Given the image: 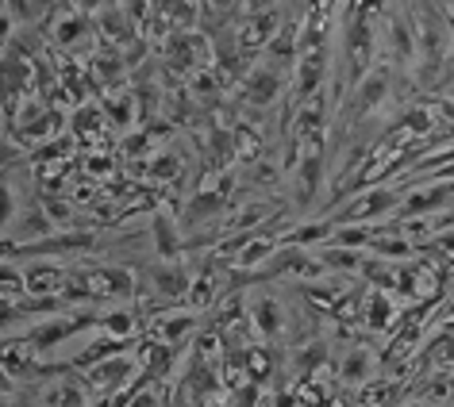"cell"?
I'll list each match as a JSON object with an SVG mask.
<instances>
[{"label":"cell","mask_w":454,"mask_h":407,"mask_svg":"<svg viewBox=\"0 0 454 407\" xmlns=\"http://www.w3.org/2000/svg\"><path fill=\"white\" fill-rule=\"evenodd\" d=\"M82 296H128L131 292V277L123 269H89L77 277Z\"/></svg>","instance_id":"1"},{"label":"cell","mask_w":454,"mask_h":407,"mask_svg":"<svg viewBox=\"0 0 454 407\" xmlns=\"http://www.w3.org/2000/svg\"><path fill=\"white\" fill-rule=\"evenodd\" d=\"M131 372H135V361L116 354V357H108V361H100V365L89 369V384H93L97 392H120Z\"/></svg>","instance_id":"2"},{"label":"cell","mask_w":454,"mask_h":407,"mask_svg":"<svg viewBox=\"0 0 454 407\" xmlns=\"http://www.w3.org/2000/svg\"><path fill=\"white\" fill-rule=\"evenodd\" d=\"M24 280H27V292H35V296H47V292H59L62 288V280H66V273H62V265H51V262H31L27 269H24Z\"/></svg>","instance_id":"3"},{"label":"cell","mask_w":454,"mask_h":407,"mask_svg":"<svg viewBox=\"0 0 454 407\" xmlns=\"http://www.w3.org/2000/svg\"><path fill=\"white\" fill-rule=\"evenodd\" d=\"M251 315H254V326H258V331H262L266 338H278V334H281V308H278L274 296H258L254 308H251Z\"/></svg>","instance_id":"4"},{"label":"cell","mask_w":454,"mask_h":407,"mask_svg":"<svg viewBox=\"0 0 454 407\" xmlns=\"http://www.w3.org/2000/svg\"><path fill=\"white\" fill-rule=\"evenodd\" d=\"M373 372V354L366 346H355L350 354L343 357V365H339V377H343L347 384H355V380H366Z\"/></svg>","instance_id":"5"},{"label":"cell","mask_w":454,"mask_h":407,"mask_svg":"<svg viewBox=\"0 0 454 407\" xmlns=\"http://www.w3.org/2000/svg\"><path fill=\"white\" fill-rule=\"evenodd\" d=\"M27 292V280H24V269L12 265V262H0V300L16 303L20 296Z\"/></svg>","instance_id":"6"},{"label":"cell","mask_w":454,"mask_h":407,"mask_svg":"<svg viewBox=\"0 0 454 407\" xmlns=\"http://www.w3.org/2000/svg\"><path fill=\"white\" fill-rule=\"evenodd\" d=\"M185 273H181V269H154V288L162 292V296H181V292H185Z\"/></svg>","instance_id":"7"},{"label":"cell","mask_w":454,"mask_h":407,"mask_svg":"<svg viewBox=\"0 0 454 407\" xmlns=\"http://www.w3.org/2000/svg\"><path fill=\"white\" fill-rule=\"evenodd\" d=\"M54 39H59L62 47H74V42L82 39V16H77V12H62L59 27H54Z\"/></svg>","instance_id":"8"},{"label":"cell","mask_w":454,"mask_h":407,"mask_svg":"<svg viewBox=\"0 0 454 407\" xmlns=\"http://www.w3.org/2000/svg\"><path fill=\"white\" fill-rule=\"evenodd\" d=\"M27 139H51V134L62 131V111H47L39 123H27Z\"/></svg>","instance_id":"9"},{"label":"cell","mask_w":454,"mask_h":407,"mask_svg":"<svg viewBox=\"0 0 454 407\" xmlns=\"http://www.w3.org/2000/svg\"><path fill=\"white\" fill-rule=\"evenodd\" d=\"M16 219V196H12V185L0 177V231H8Z\"/></svg>","instance_id":"10"},{"label":"cell","mask_w":454,"mask_h":407,"mask_svg":"<svg viewBox=\"0 0 454 407\" xmlns=\"http://www.w3.org/2000/svg\"><path fill=\"white\" fill-rule=\"evenodd\" d=\"M278 96V77L274 73H262V70H258L254 73V81H251V100H274Z\"/></svg>","instance_id":"11"},{"label":"cell","mask_w":454,"mask_h":407,"mask_svg":"<svg viewBox=\"0 0 454 407\" xmlns=\"http://www.w3.org/2000/svg\"><path fill=\"white\" fill-rule=\"evenodd\" d=\"M43 211H47L51 223H66V219H70V204L59 200V196H47V200H43Z\"/></svg>","instance_id":"12"},{"label":"cell","mask_w":454,"mask_h":407,"mask_svg":"<svg viewBox=\"0 0 454 407\" xmlns=\"http://www.w3.org/2000/svg\"><path fill=\"white\" fill-rule=\"evenodd\" d=\"M100 323H105L112 334H128V331H131V319H128V311H112V315H100Z\"/></svg>","instance_id":"13"},{"label":"cell","mask_w":454,"mask_h":407,"mask_svg":"<svg viewBox=\"0 0 454 407\" xmlns=\"http://www.w3.org/2000/svg\"><path fill=\"white\" fill-rule=\"evenodd\" d=\"M389 315H393V308H389V303H385L381 296L370 303V323H373V326H385V323H389Z\"/></svg>","instance_id":"14"},{"label":"cell","mask_w":454,"mask_h":407,"mask_svg":"<svg viewBox=\"0 0 454 407\" xmlns=\"http://www.w3.org/2000/svg\"><path fill=\"white\" fill-rule=\"evenodd\" d=\"M189 326H192L189 315H181V319H166V323H162V334H166V338H181V334L189 331Z\"/></svg>","instance_id":"15"},{"label":"cell","mask_w":454,"mask_h":407,"mask_svg":"<svg viewBox=\"0 0 454 407\" xmlns=\"http://www.w3.org/2000/svg\"><path fill=\"white\" fill-rule=\"evenodd\" d=\"M270 250H274V246H270V242H254L251 250L243 254V265H254V262H262V257H270Z\"/></svg>","instance_id":"16"},{"label":"cell","mask_w":454,"mask_h":407,"mask_svg":"<svg viewBox=\"0 0 454 407\" xmlns=\"http://www.w3.org/2000/svg\"><path fill=\"white\" fill-rule=\"evenodd\" d=\"M12 24H16L12 8H4V4H0V42H8V39H12Z\"/></svg>","instance_id":"17"},{"label":"cell","mask_w":454,"mask_h":407,"mask_svg":"<svg viewBox=\"0 0 454 407\" xmlns=\"http://www.w3.org/2000/svg\"><path fill=\"white\" fill-rule=\"evenodd\" d=\"M108 116H116V123H128V96H116V108H108Z\"/></svg>","instance_id":"18"}]
</instances>
